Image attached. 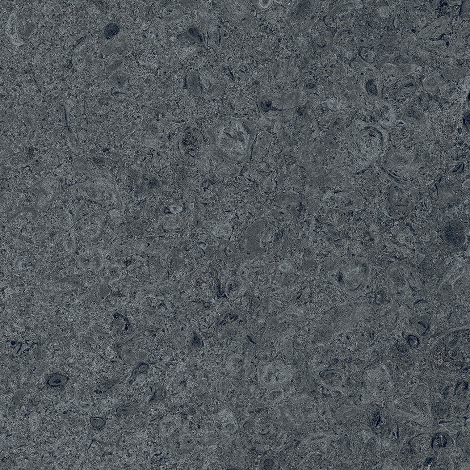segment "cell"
<instances>
[{
    "label": "cell",
    "mask_w": 470,
    "mask_h": 470,
    "mask_svg": "<svg viewBox=\"0 0 470 470\" xmlns=\"http://www.w3.org/2000/svg\"><path fill=\"white\" fill-rule=\"evenodd\" d=\"M417 40L415 37H411L402 41L400 47V54L402 56L410 57L415 49V43Z\"/></svg>",
    "instance_id": "38"
},
{
    "label": "cell",
    "mask_w": 470,
    "mask_h": 470,
    "mask_svg": "<svg viewBox=\"0 0 470 470\" xmlns=\"http://www.w3.org/2000/svg\"><path fill=\"white\" fill-rule=\"evenodd\" d=\"M283 397L284 392L280 388L272 390L267 395L268 400L273 403L280 401Z\"/></svg>",
    "instance_id": "53"
},
{
    "label": "cell",
    "mask_w": 470,
    "mask_h": 470,
    "mask_svg": "<svg viewBox=\"0 0 470 470\" xmlns=\"http://www.w3.org/2000/svg\"><path fill=\"white\" fill-rule=\"evenodd\" d=\"M222 11L230 23L245 28L252 23L253 18L246 6L242 2L228 1L222 5Z\"/></svg>",
    "instance_id": "14"
},
{
    "label": "cell",
    "mask_w": 470,
    "mask_h": 470,
    "mask_svg": "<svg viewBox=\"0 0 470 470\" xmlns=\"http://www.w3.org/2000/svg\"><path fill=\"white\" fill-rule=\"evenodd\" d=\"M81 286V283L77 278H66L46 285L43 289L45 291H53L58 289H61L65 291L68 287L75 289Z\"/></svg>",
    "instance_id": "27"
},
{
    "label": "cell",
    "mask_w": 470,
    "mask_h": 470,
    "mask_svg": "<svg viewBox=\"0 0 470 470\" xmlns=\"http://www.w3.org/2000/svg\"><path fill=\"white\" fill-rule=\"evenodd\" d=\"M424 88L429 93H436L442 85L441 75L438 72H433L428 75L423 81Z\"/></svg>",
    "instance_id": "29"
},
{
    "label": "cell",
    "mask_w": 470,
    "mask_h": 470,
    "mask_svg": "<svg viewBox=\"0 0 470 470\" xmlns=\"http://www.w3.org/2000/svg\"><path fill=\"white\" fill-rule=\"evenodd\" d=\"M330 432H318V433L310 434L304 439L303 443L310 445L321 442H324L332 437Z\"/></svg>",
    "instance_id": "37"
},
{
    "label": "cell",
    "mask_w": 470,
    "mask_h": 470,
    "mask_svg": "<svg viewBox=\"0 0 470 470\" xmlns=\"http://www.w3.org/2000/svg\"><path fill=\"white\" fill-rule=\"evenodd\" d=\"M128 48V44L124 36H122L111 42L104 45L101 52L106 55L123 53Z\"/></svg>",
    "instance_id": "26"
},
{
    "label": "cell",
    "mask_w": 470,
    "mask_h": 470,
    "mask_svg": "<svg viewBox=\"0 0 470 470\" xmlns=\"http://www.w3.org/2000/svg\"><path fill=\"white\" fill-rule=\"evenodd\" d=\"M63 245L65 249L69 253H72L77 247V241L73 230L67 233L63 240Z\"/></svg>",
    "instance_id": "45"
},
{
    "label": "cell",
    "mask_w": 470,
    "mask_h": 470,
    "mask_svg": "<svg viewBox=\"0 0 470 470\" xmlns=\"http://www.w3.org/2000/svg\"><path fill=\"white\" fill-rule=\"evenodd\" d=\"M386 72L396 78H402L407 76L419 69V66L414 64H403L393 65L386 64L384 66Z\"/></svg>",
    "instance_id": "22"
},
{
    "label": "cell",
    "mask_w": 470,
    "mask_h": 470,
    "mask_svg": "<svg viewBox=\"0 0 470 470\" xmlns=\"http://www.w3.org/2000/svg\"><path fill=\"white\" fill-rule=\"evenodd\" d=\"M468 74V71L467 68H453L449 66H444L440 72V75L450 81H457L463 79Z\"/></svg>",
    "instance_id": "32"
},
{
    "label": "cell",
    "mask_w": 470,
    "mask_h": 470,
    "mask_svg": "<svg viewBox=\"0 0 470 470\" xmlns=\"http://www.w3.org/2000/svg\"><path fill=\"white\" fill-rule=\"evenodd\" d=\"M370 312L368 306L347 303L323 313L314 321L310 340L313 345H323L339 334L350 329Z\"/></svg>",
    "instance_id": "2"
},
{
    "label": "cell",
    "mask_w": 470,
    "mask_h": 470,
    "mask_svg": "<svg viewBox=\"0 0 470 470\" xmlns=\"http://www.w3.org/2000/svg\"><path fill=\"white\" fill-rule=\"evenodd\" d=\"M148 409L146 405L142 403L132 406H121L116 409V412L122 415H131L136 414Z\"/></svg>",
    "instance_id": "36"
},
{
    "label": "cell",
    "mask_w": 470,
    "mask_h": 470,
    "mask_svg": "<svg viewBox=\"0 0 470 470\" xmlns=\"http://www.w3.org/2000/svg\"><path fill=\"white\" fill-rule=\"evenodd\" d=\"M267 231L266 222L262 219L256 221L247 228L239 245V253L243 259L251 261L265 252L263 240Z\"/></svg>",
    "instance_id": "8"
},
{
    "label": "cell",
    "mask_w": 470,
    "mask_h": 470,
    "mask_svg": "<svg viewBox=\"0 0 470 470\" xmlns=\"http://www.w3.org/2000/svg\"><path fill=\"white\" fill-rule=\"evenodd\" d=\"M470 3L469 0H467L461 4L460 15L461 18L466 20H470Z\"/></svg>",
    "instance_id": "55"
},
{
    "label": "cell",
    "mask_w": 470,
    "mask_h": 470,
    "mask_svg": "<svg viewBox=\"0 0 470 470\" xmlns=\"http://www.w3.org/2000/svg\"><path fill=\"white\" fill-rule=\"evenodd\" d=\"M351 147L358 157L367 162L374 160L387 145V132L380 125L357 121L352 127Z\"/></svg>",
    "instance_id": "4"
},
{
    "label": "cell",
    "mask_w": 470,
    "mask_h": 470,
    "mask_svg": "<svg viewBox=\"0 0 470 470\" xmlns=\"http://www.w3.org/2000/svg\"><path fill=\"white\" fill-rule=\"evenodd\" d=\"M354 7V4L351 2L342 4L335 7L334 9L330 13L331 16H337L342 15L350 11Z\"/></svg>",
    "instance_id": "50"
},
{
    "label": "cell",
    "mask_w": 470,
    "mask_h": 470,
    "mask_svg": "<svg viewBox=\"0 0 470 470\" xmlns=\"http://www.w3.org/2000/svg\"><path fill=\"white\" fill-rule=\"evenodd\" d=\"M462 1H448V3L449 5L450 6H454L455 5H460V3H462Z\"/></svg>",
    "instance_id": "62"
},
{
    "label": "cell",
    "mask_w": 470,
    "mask_h": 470,
    "mask_svg": "<svg viewBox=\"0 0 470 470\" xmlns=\"http://www.w3.org/2000/svg\"><path fill=\"white\" fill-rule=\"evenodd\" d=\"M374 116L380 124L386 126L391 125L396 119L395 112L391 104L384 101L377 104L374 110Z\"/></svg>",
    "instance_id": "20"
},
{
    "label": "cell",
    "mask_w": 470,
    "mask_h": 470,
    "mask_svg": "<svg viewBox=\"0 0 470 470\" xmlns=\"http://www.w3.org/2000/svg\"><path fill=\"white\" fill-rule=\"evenodd\" d=\"M313 3L306 1L300 2L289 12L290 18L293 20H304L309 16L313 11Z\"/></svg>",
    "instance_id": "28"
},
{
    "label": "cell",
    "mask_w": 470,
    "mask_h": 470,
    "mask_svg": "<svg viewBox=\"0 0 470 470\" xmlns=\"http://www.w3.org/2000/svg\"><path fill=\"white\" fill-rule=\"evenodd\" d=\"M187 85L192 95L200 96L201 87L200 82V74L196 70L192 71L187 75Z\"/></svg>",
    "instance_id": "34"
},
{
    "label": "cell",
    "mask_w": 470,
    "mask_h": 470,
    "mask_svg": "<svg viewBox=\"0 0 470 470\" xmlns=\"http://www.w3.org/2000/svg\"><path fill=\"white\" fill-rule=\"evenodd\" d=\"M90 422L92 427L97 429H102L106 424L105 419L100 417H92L90 418Z\"/></svg>",
    "instance_id": "54"
},
{
    "label": "cell",
    "mask_w": 470,
    "mask_h": 470,
    "mask_svg": "<svg viewBox=\"0 0 470 470\" xmlns=\"http://www.w3.org/2000/svg\"><path fill=\"white\" fill-rule=\"evenodd\" d=\"M426 47L433 51L439 53H441L442 50L446 49L447 45L443 41H433L426 45Z\"/></svg>",
    "instance_id": "52"
},
{
    "label": "cell",
    "mask_w": 470,
    "mask_h": 470,
    "mask_svg": "<svg viewBox=\"0 0 470 470\" xmlns=\"http://www.w3.org/2000/svg\"><path fill=\"white\" fill-rule=\"evenodd\" d=\"M226 368L230 375L242 380L251 378L256 371L254 365L245 356L239 354L228 356L226 361Z\"/></svg>",
    "instance_id": "16"
},
{
    "label": "cell",
    "mask_w": 470,
    "mask_h": 470,
    "mask_svg": "<svg viewBox=\"0 0 470 470\" xmlns=\"http://www.w3.org/2000/svg\"><path fill=\"white\" fill-rule=\"evenodd\" d=\"M363 70L359 79L360 90L370 101H379L382 93V76L375 67L363 61Z\"/></svg>",
    "instance_id": "12"
},
{
    "label": "cell",
    "mask_w": 470,
    "mask_h": 470,
    "mask_svg": "<svg viewBox=\"0 0 470 470\" xmlns=\"http://www.w3.org/2000/svg\"><path fill=\"white\" fill-rule=\"evenodd\" d=\"M301 98V92L297 90L277 95L266 94L259 98L258 105L263 116L283 120L295 111Z\"/></svg>",
    "instance_id": "6"
},
{
    "label": "cell",
    "mask_w": 470,
    "mask_h": 470,
    "mask_svg": "<svg viewBox=\"0 0 470 470\" xmlns=\"http://www.w3.org/2000/svg\"><path fill=\"white\" fill-rule=\"evenodd\" d=\"M31 191L37 197L35 208L46 211L60 194L61 184L60 180L53 176H49L33 184Z\"/></svg>",
    "instance_id": "11"
},
{
    "label": "cell",
    "mask_w": 470,
    "mask_h": 470,
    "mask_svg": "<svg viewBox=\"0 0 470 470\" xmlns=\"http://www.w3.org/2000/svg\"><path fill=\"white\" fill-rule=\"evenodd\" d=\"M418 85L413 81L405 82L397 90L396 94L398 96H403L407 94L413 93L418 89Z\"/></svg>",
    "instance_id": "41"
},
{
    "label": "cell",
    "mask_w": 470,
    "mask_h": 470,
    "mask_svg": "<svg viewBox=\"0 0 470 470\" xmlns=\"http://www.w3.org/2000/svg\"><path fill=\"white\" fill-rule=\"evenodd\" d=\"M257 3L260 9L266 10L271 6L272 1H258Z\"/></svg>",
    "instance_id": "57"
},
{
    "label": "cell",
    "mask_w": 470,
    "mask_h": 470,
    "mask_svg": "<svg viewBox=\"0 0 470 470\" xmlns=\"http://www.w3.org/2000/svg\"><path fill=\"white\" fill-rule=\"evenodd\" d=\"M35 28V26L32 23H29L27 24V26L26 28V31H25L26 37H28L30 36L33 32L34 31Z\"/></svg>",
    "instance_id": "60"
},
{
    "label": "cell",
    "mask_w": 470,
    "mask_h": 470,
    "mask_svg": "<svg viewBox=\"0 0 470 470\" xmlns=\"http://www.w3.org/2000/svg\"><path fill=\"white\" fill-rule=\"evenodd\" d=\"M319 383L331 391H342L344 383L342 372L334 369H322L315 373Z\"/></svg>",
    "instance_id": "17"
},
{
    "label": "cell",
    "mask_w": 470,
    "mask_h": 470,
    "mask_svg": "<svg viewBox=\"0 0 470 470\" xmlns=\"http://www.w3.org/2000/svg\"><path fill=\"white\" fill-rule=\"evenodd\" d=\"M470 280L469 264L456 260L438 284L436 293L444 300H450L461 289L468 286Z\"/></svg>",
    "instance_id": "7"
},
{
    "label": "cell",
    "mask_w": 470,
    "mask_h": 470,
    "mask_svg": "<svg viewBox=\"0 0 470 470\" xmlns=\"http://www.w3.org/2000/svg\"><path fill=\"white\" fill-rule=\"evenodd\" d=\"M124 60L123 58L116 59L113 61L112 63L108 65L106 68L107 72L110 75L120 70L124 65Z\"/></svg>",
    "instance_id": "51"
},
{
    "label": "cell",
    "mask_w": 470,
    "mask_h": 470,
    "mask_svg": "<svg viewBox=\"0 0 470 470\" xmlns=\"http://www.w3.org/2000/svg\"><path fill=\"white\" fill-rule=\"evenodd\" d=\"M149 368V365L148 364L144 362L138 363L132 371V375L128 381L129 386L133 384L138 375L147 371Z\"/></svg>",
    "instance_id": "48"
},
{
    "label": "cell",
    "mask_w": 470,
    "mask_h": 470,
    "mask_svg": "<svg viewBox=\"0 0 470 470\" xmlns=\"http://www.w3.org/2000/svg\"><path fill=\"white\" fill-rule=\"evenodd\" d=\"M69 377L64 375L56 373L50 376L47 381V384L51 387H59V386H64L69 381Z\"/></svg>",
    "instance_id": "47"
},
{
    "label": "cell",
    "mask_w": 470,
    "mask_h": 470,
    "mask_svg": "<svg viewBox=\"0 0 470 470\" xmlns=\"http://www.w3.org/2000/svg\"><path fill=\"white\" fill-rule=\"evenodd\" d=\"M18 23V19L16 14H12L7 20L5 32L12 44L20 46L24 43L19 35Z\"/></svg>",
    "instance_id": "25"
},
{
    "label": "cell",
    "mask_w": 470,
    "mask_h": 470,
    "mask_svg": "<svg viewBox=\"0 0 470 470\" xmlns=\"http://www.w3.org/2000/svg\"><path fill=\"white\" fill-rule=\"evenodd\" d=\"M437 187L439 200L444 204H452L456 203L458 197L450 187L444 183H438Z\"/></svg>",
    "instance_id": "30"
},
{
    "label": "cell",
    "mask_w": 470,
    "mask_h": 470,
    "mask_svg": "<svg viewBox=\"0 0 470 470\" xmlns=\"http://www.w3.org/2000/svg\"><path fill=\"white\" fill-rule=\"evenodd\" d=\"M34 355L35 358L38 360L42 359L44 356L42 347H37L35 351Z\"/></svg>",
    "instance_id": "58"
},
{
    "label": "cell",
    "mask_w": 470,
    "mask_h": 470,
    "mask_svg": "<svg viewBox=\"0 0 470 470\" xmlns=\"http://www.w3.org/2000/svg\"><path fill=\"white\" fill-rule=\"evenodd\" d=\"M470 32V25L467 24L465 25L462 29L459 31V34L461 36H466L469 34Z\"/></svg>",
    "instance_id": "61"
},
{
    "label": "cell",
    "mask_w": 470,
    "mask_h": 470,
    "mask_svg": "<svg viewBox=\"0 0 470 470\" xmlns=\"http://www.w3.org/2000/svg\"><path fill=\"white\" fill-rule=\"evenodd\" d=\"M450 19L447 16L436 19L429 26L419 32L417 38L419 41H428L442 36L446 31Z\"/></svg>",
    "instance_id": "18"
},
{
    "label": "cell",
    "mask_w": 470,
    "mask_h": 470,
    "mask_svg": "<svg viewBox=\"0 0 470 470\" xmlns=\"http://www.w3.org/2000/svg\"><path fill=\"white\" fill-rule=\"evenodd\" d=\"M118 354L120 358L123 361V362L129 365H137L138 363L136 359V356L135 354L132 351V350L128 349L126 347H124L122 348V349L118 351Z\"/></svg>",
    "instance_id": "40"
},
{
    "label": "cell",
    "mask_w": 470,
    "mask_h": 470,
    "mask_svg": "<svg viewBox=\"0 0 470 470\" xmlns=\"http://www.w3.org/2000/svg\"><path fill=\"white\" fill-rule=\"evenodd\" d=\"M128 79V75L120 70L111 75L110 81L113 85L117 87L123 88L126 84Z\"/></svg>",
    "instance_id": "39"
},
{
    "label": "cell",
    "mask_w": 470,
    "mask_h": 470,
    "mask_svg": "<svg viewBox=\"0 0 470 470\" xmlns=\"http://www.w3.org/2000/svg\"><path fill=\"white\" fill-rule=\"evenodd\" d=\"M259 383L267 389L280 388L287 385L292 378V372L280 361L260 363L257 369Z\"/></svg>",
    "instance_id": "9"
},
{
    "label": "cell",
    "mask_w": 470,
    "mask_h": 470,
    "mask_svg": "<svg viewBox=\"0 0 470 470\" xmlns=\"http://www.w3.org/2000/svg\"><path fill=\"white\" fill-rule=\"evenodd\" d=\"M388 295L393 300L412 304L421 300L428 293L418 272L402 262H394L387 270Z\"/></svg>",
    "instance_id": "3"
},
{
    "label": "cell",
    "mask_w": 470,
    "mask_h": 470,
    "mask_svg": "<svg viewBox=\"0 0 470 470\" xmlns=\"http://www.w3.org/2000/svg\"><path fill=\"white\" fill-rule=\"evenodd\" d=\"M417 200V192L407 189L404 184L393 183L388 191V204L392 217L404 216L412 209Z\"/></svg>",
    "instance_id": "10"
},
{
    "label": "cell",
    "mask_w": 470,
    "mask_h": 470,
    "mask_svg": "<svg viewBox=\"0 0 470 470\" xmlns=\"http://www.w3.org/2000/svg\"><path fill=\"white\" fill-rule=\"evenodd\" d=\"M120 31V27L118 24L110 23L106 25L103 29V35L107 40H111L116 36Z\"/></svg>",
    "instance_id": "49"
},
{
    "label": "cell",
    "mask_w": 470,
    "mask_h": 470,
    "mask_svg": "<svg viewBox=\"0 0 470 470\" xmlns=\"http://www.w3.org/2000/svg\"><path fill=\"white\" fill-rule=\"evenodd\" d=\"M272 421L284 430H290L296 426L297 420L287 407L279 405L272 411Z\"/></svg>",
    "instance_id": "19"
},
{
    "label": "cell",
    "mask_w": 470,
    "mask_h": 470,
    "mask_svg": "<svg viewBox=\"0 0 470 470\" xmlns=\"http://www.w3.org/2000/svg\"><path fill=\"white\" fill-rule=\"evenodd\" d=\"M467 232V228L462 222L449 220L443 225L441 233L447 244L455 247H460L468 241Z\"/></svg>",
    "instance_id": "15"
},
{
    "label": "cell",
    "mask_w": 470,
    "mask_h": 470,
    "mask_svg": "<svg viewBox=\"0 0 470 470\" xmlns=\"http://www.w3.org/2000/svg\"><path fill=\"white\" fill-rule=\"evenodd\" d=\"M275 462L271 458H267L264 461V468L267 470L272 469L274 468Z\"/></svg>",
    "instance_id": "59"
},
{
    "label": "cell",
    "mask_w": 470,
    "mask_h": 470,
    "mask_svg": "<svg viewBox=\"0 0 470 470\" xmlns=\"http://www.w3.org/2000/svg\"><path fill=\"white\" fill-rule=\"evenodd\" d=\"M404 119L406 123L418 127H426L428 123L425 113L414 107H410L405 112Z\"/></svg>",
    "instance_id": "23"
},
{
    "label": "cell",
    "mask_w": 470,
    "mask_h": 470,
    "mask_svg": "<svg viewBox=\"0 0 470 470\" xmlns=\"http://www.w3.org/2000/svg\"><path fill=\"white\" fill-rule=\"evenodd\" d=\"M208 134L221 156L236 163L250 158L257 131L249 121L228 117L214 125Z\"/></svg>",
    "instance_id": "1"
},
{
    "label": "cell",
    "mask_w": 470,
    "mask_h": 470,
    "mask_svg": "<svg viewBox=\"0 0 470 470\" xmlns=\"http://www.w3.org/2000/svg\"><path fill=\"white\" fill-rule=\"evenodd\" d=\"M186 35L195 42L202 44L204 43V38L202 31L196 27H190L187 29Z\"/></svg>",
    "instance_id": "43"
},
{
    "label": "cell",
    "mask_w": 470,
    "mask_h": 470,
    "mask_svg": "<svg viewBox=\"0 0 470 470\" xmlns=\"http://www.w3.org/2000/svg\"><path fill=\"white\" fill-rule=\"evenodd\" d=\"M111 291L108 288L107 282H104L101 285L99 288V296L100 299L103 300L106 297L110 294Z\"/></svg>",
    "instance_id": "56"
},
{
    "label": "cell",
    "mask_w": 470,
    "mask_h": 470,
    "mask_svg": "<svg viewBox=\"0 0 470 470\" xmlns=\"http://www.w3.org/2000/svg\"><path fill=\"white\" fill-rule=\"evenodd\" d=\"M341 205L345 209L359 208L362 205V201L354 192L346 193L342 197Z\"/></svg>",
    "instance_id": "35"
},
{
    "label": "cell",
    "mask_w": 470,
    "mask_h": 470,
    "mask_svg": "<svg viewBox=\"0 0 470 470\" xmlns=\"http://www.w3.org/2000/svg\"><path fill=\"white\" fill-rule=\"evenodd\" d=\"M37 211L36 208L25 207L12 215L10 217V220H14L19 218V217H26L30 220H35L37 217Z\"/></svg>",
    "instance_id": "42"
},
{
    "label": "cell",
    "mask_w": 470,
    "mask_h": 470,
    "mask_svg": "<svg viewBox=\"0 0 470 470\" xmlns=\"http://www.w3.org/2000/svg\"><path fill=\"white\" fill-rule=\"evenodd\" d=\"M184 16L182 8L178 5L167 7L163 12V19L166 23H173L183 18Z\"/></svg>",
    "instance_id": "33"
},
{
    "label": "cell",
    "mask_w": 470,
    "mask_h": 470,
    "mask_svg": "<svg viewBox=\"0 0 470 470\" xmlns=\"http://www.w3.org/2000/svg\"><path fill=\"white\" fill-rule=\"evenodd\" d=\"M384 160L386 165L391 168L406 171L417 169L423 162L422 158L417 159L413 154L394 148L386 153Z\"/></svg>",
    "instance_id": "13"
},
{
    "label": "cell",
    "mask_w": 470,
    "mask_h": 470,
    "mask_svg": "<svg viewBox=\"0 0 470 470\" xmlns=\"http://www.w3.org/2000/svg\"><path fill=\"white\" fill-rule=\"evenodd\" d=\"M121 381L122 379H115L103 382L102 384L96 386L94 391L99 394L104 393L114 387L115 385L121 383Z\"/></svg>",
    "instance_id": "46"
},
{
    "label": "cell",
    "mask_w": 470,
    "mask_h": 470,
    "mask_svg": "<svg viewBox=\"0 0 470 470\" xmlns=\"http://www.w3.org/2000/svg\"><path fill=\"white\" fill-rule=\"evenodd\" d=\"M213 232L218 238L228 239L232 232V226L229 224L220 225L214 228Z\"/></svg>",
    "instance_id": "44"
},
{
    "label": "cell",
    "mask_w": 470,
    "mask_h": 470,
    "mask_svg": "<svg viewBox=\"0 0 470 470\" xmlns=\"http://www.w3.org/2000/svg\"><path fill=\"white\" fill-rule=\"evenodd\" d=\"M334 42V37L328 32H323L316 38L314 41V46L319 51L323 52L328 50L332 47Z\"/></svg>",
    "instance_id": "31"
},
{
    "label": "cell",
    "mask_w": 470,
    "mask_h": 470,
    "mask_svg": "<svg viewBox=\"0 0 470 470\" xmlns=\"http://www.w3.org/2000/svg\"><path fill=\"white\" fill-rule=\"evenodd\" d=\"M245 281L241 276H233L226 282L225 287V293L226 297L230 300H236L245 287Z\"/></svg>",
    "instance_id": "24"
},
{
    "label": "cell",
    "mask_w": 470,
    "mask_h": 470,
    "mask_svg": "<svg viewBox=\"0 0 470 470\" xmlns=\"http://www.w3.org/2000/svg\"><path fill=\"white\" fill-rule=\"evenodd\" d=\"M239 253L236 246L228 239L222 240L217 250L219 257L230 264L238 262Z\"/></svg>",
    "instance_id": "21"
},
{
    "label": "cell",
    "mask_w": 470,
    "mask_h": 470,
    "mask_svg": "<svg viewBox=\"0 0 470 470\" xmlns=\"http://www.w3.org/2000/svg\"><path fill=\"white\" fill-rule=\"evenodd\" d=\"M371 267L366 259H352L340 266L333 275V279L346 294L358 296L362 294L370 282Z\"/></svg>",
    "instance_id": "5"
}]
</instances>
